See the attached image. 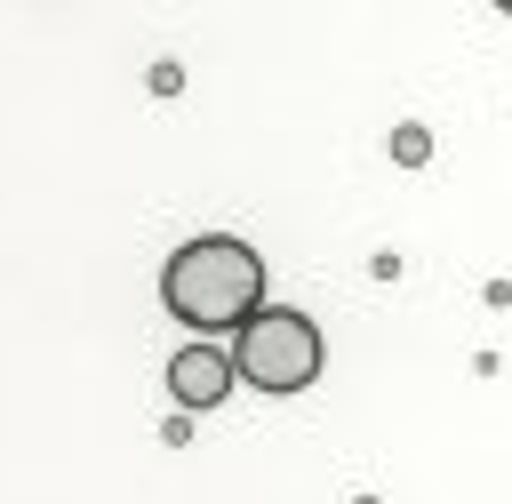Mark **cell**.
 <instances>
[{"label": "cell", "instance_id": "4", "mask_svg": "<svg viewBox=\"0 0 512 504\" xmlns=\"http://www.w3.org/2000/svg\"><path fill=\"white\" fill-rule=\"evenodd\" d=\"M392 160H400V168H424V160H432V128H424V120H400V128H392Z\"/></svg>", "mask_w": 512, "mask_h": 504}, {"label": "cell", "instance_id": "3", "mask_svg": "<svg viewBox=\"0 0 512 504\" xmlns=\"http://www.w3.org/2000/svg\"><path fill=\"white\" fill-rule=\"evenodd\" d=\"M232 352H216V344H184L176 360H168V392H176V408L192 416V408H216L224 392H232Z\"/></svg>", "mask_w": 512, "mask_h": 504}, {"label": "cell", "instance_id": "1", "mask_svg": "<svg viewBox=\"0 0 512 504\" xmlns=\"http://www.w3.org/2000/svg\"><path fill=\"white\" fill-rule=\"evenodd\" d=\"M264 256L232 232H200L160 264V304L192 328H248L264 304Z\"/></svg>", "mask_w": 512, "mask_h": 504}, {"label": "cell", "instance_id": "5", "mask_svg": "<svg viewBox=\"0 0 512 504\" xmlns=\"http://www.w3.org/2000/svg\"><path fill=\"white\" fill-rule=\"evenodd\" d=\"M144 88H152V96H176V88H184V64H176V56H160V64L144 72Z\"/></svg>", "mask_w": 512, "mask_h": 504}, {"label": "cell", "instance_id": "2", "mask_svg": "<svg viewBox=\"0 0 512 504\" xmlns=\"http://www.w3.org/2000/svg\"><path fill=\"white\" fill-rule=\"evenodd\" d=\"M232 368L256 384V392H304L320 376V328L304 312H256L232 344Z\"/></svg>", "mask_w": 512, "mask_h": 504}]
</instances>
